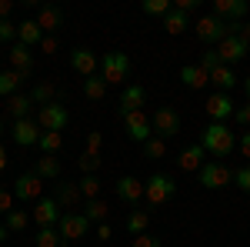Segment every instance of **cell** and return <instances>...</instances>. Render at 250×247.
Segmentation results:
<instances>
[{
	"label": "cell",
	"instance_id": "cell-1",
	"mask_svg": "<svg viewBox=\"0 0 250 247\" xmlns=\"http://www.w3.org/2000/svg\"><path fill=\"white\" fill-rule=\"evenodd\" d=\"M200 144H204L207 154H213L217 160H224V157L237 147V134H233L227 124H207L204 134H200Z\"/></svg>",
	"mask_w": 250,
	"mask_h": 247
},
{
	"label": "cell",
	"instance_id": "cell-2",
	"mask_svg": "<svg viewBox=\"0 0 250 247\" xmlns=\"http://www.w3.org/2000/svg\"><path fill=\"white\" fill-rule=\"evenodd\" d=\"M173 194H177V184H173L170 174H150L147 180H144V201L150 204V207H160V204H167Z\"/></svg>",
	"mask_w": 250,
	"mask_h": 247
},
{
	"label": "cell",
	"instance_id": "cell-3",
	"mask_svg": "<svg viewBox=\"0 0 250 247\" xmlns=\"http://www.w3.org/2000/svg\"><path fill=\"white\" fill-rule=\"evenodd\" d=\"M237 27L240 23H224L220 17L207 14V17H197V37L204 40V44H220L227 34H237Z\"/></svg>",
	"mask_w": 250,
	"mask_h": 247
},
{
	"label": "cell",
	"instance_id": "cell-4",
	"mask_svg": "<svg viewBox=\"0 0 250 247\" xmlns=\"http://www.w3.org/2000/svg\"><path fill=\"white\" fill-rule=\"evenodd\" d=\"M197 174H200V184H204L207 190H224V187L233 184V171L224 164V160H207Z\"/></svg>",
	"mask_w": 250,
	"mask_h": 247
},
{
	"label": "cell",
	"instance_id": "cell-5",
	"mask_svg": "<svg viewBox=\"0 0 250 247\" xmlns=\"http://www.w3.org/2000/svg\"><path fill=\"white\" fill-rule=\"evenodd\" d=\"M127 74H130V57H127V54H120V50L104 54V60H100V77H104L107 84H124Z\"/></svg>",
	"mask_w": 250,
	"mask_h": 247
},
{
	"label": "cell",
	"instance_id": "cell-6",
	"mask_svg": "<svg viewBox=\"0 0 250 247\" xmlns=\"http://www.w3.org/2000/svg\"><path fill=\"white\" fill-rule=\"evenodd\" d=\"M37 124L40 131H54V134H63V127L70 124V114H67V107L54 100V104H47V107H37Z\"/></svg>",
	"mask_w": 250,
	"mask_h": 247
},
{
	"label": "cell",
	"instance_id": "cell-7",
	"mask_svg": "<svg viewBox=\"0 0 250 247\" xmlns=\"http://www.w3.org/2000/svg\"><path fill=\"white\" fill-rule=\"evenodd\" d=\"M57 230H60V237L70 244V241H80V237H87V230H90V221H87L83 214H77V210H63V217L57 221Z\"/></svg>",
	"mask_w": 250,
	"mask_h": 247
},
{
	"label": "cell",
	"instance_id": "cell-8",
	"mask_svg": "<svg viewBox=\"0 0 250 247\" xmlns=\"http://www.w3.org/2000/svg\"><path fill=\"white\" fill-rule=\"evenodd\" d=\"M124 127H127V137H130L134 144H140V147L154 137V124H150V117L144 114V111L127 114V117H124Z\"/></svg>",
	"mask_w": 250,
	"mask_h": 247
},
{
	"label": "cell",
	"instance_id": "cell-9",
	"mask_svg": "<svg viewBox=\"0 0 250 247\" xmlns=\"http://www.w3.org/2000/svg\"><path fill=\"white\" fill-rule=\"evenodd\" d=\"M150 124H154V134L157 137H164V140H170L180 134V117L173 107H157L154 117H150Z\"/></svg>",
	"mask_w": 250,
	"mask_h": 247
},
{
	"label": "cell",
	"instance_id": "cell-10",
	"mask_svg": "<svg viewBox=\"0 0 250 247\" xmlns=\"http://www.w3.org/2000/svg\"><path fill=\"white\" fill-rule=\"evenodd\" d=\"M40 134L43 131H40V124L34 117H23V120H14V124H10V137H14L17 147H34L40 140Z\"/></svg>",
	"mask_w": 250,
	"mask_h": 247
},
{
	"label": "cell",
	"instance_id": "cell-11",
	"mask_svg": "<svg viewBox=\"0 0 250 247\" xmlns=\"http://www.w3.org/2000/svg\"><path fill=\"white\" fill-rule=\"evenodd\" d=\"M144 104H147V90L140 84H130V87H124V94L117 100V117L124 120V117L134 114V111H144Z\"/></svg>",
	"mask_w": 250,
	"mask_h": 247
},
{
	"label": "cell",
	"instance_id": "cell-12",
	"mask_svg": "<svg viewBox=\"0 0 250 247\" xmlns=\"http://www.w3.org/2000/svg\"><path fill=\"white\" fill-rule=\"evenodd\" d=\"M204 107H207V114H210V124H227L233 117V111H237V104L230 100V94H220V90L207 97Z\"/></svg>",
	"mask_w": 250,
	"mask_h": 247
},
{
	"label": "cell",
	"instance_id": "cell-13",
	"mask_svg": "<svg viewBox=\"0 0 250 247\" xmlns=\"http://www.w3.org/2000/svg\"><path fill=\"white\" fill-rule=\"evenodd\" d=\"M30 217L37 221V227H57V221L63 217V210H60V204L54 201V197H40L37 204H34V210H30Z\"/></svg>",
	"mask_w": 250,
	"mask_h": 247
},
{
	"label": "cell",
	"instance_id": "cell-14",
	"mask_svg": "<svg viewBox=\"0 0 250 247\" xmlns=\"http://www.w3.org/2000/svg\"><path fill=\"white\" fill-rule=\"evenodd\" d=\"M247 54H250V47L237 37V34H227V37L217 44V57H220V64H227V67L237 64V60H244Z\"/></svg>",
	"mask_w": 250,
	"mask_h": 247
},
{
	"label": "cell",
	"instance_id": "cell-15",
	"mask_svg": "<svg viewBox=\"0 0 250 247\" xmlns=\"http://www.w3.org/2000/svg\"><path fill=\"white\" fill-rule=\"evenodd\" d=\"M247 10V0H213V17H220L224 23H244Z\"/></svg>",
	"mask_w": 250,
	"mask_h": 247
},
{
	"label": "cell",
	"instance_id": "cell-16",
	"mask_svg": "<svg viewBox=\"0 0 250 247\" xmlns=\"http://www.w3.org/2000/svg\"><path fill=\"white\" fill-rule=\"evenodd\" d=\"M40 194H43V180H40L34 171L20 174L17 180H14V197H17V201H34V204H37Z\"/></svg>",
	"mask_w": 250,
	"mask_h": 247
},
{
	"label": "cell",
	"instance_id": "cell-17",
	"mask_svg": "<svg viewBox=\"0 0 250 247\" xmlns=\"http://www.w3.org/2000/svg\"><path fill=\"white\" fill-rule=\"evenodd\" d=\"M10 70H17L23 80H30L34 74V54H30V47H23V44H10Z\"/></svg>",
	"mask_w": 250,
	"mask_h": 247
},
{
	"label": "cell",
	"instance_id": "cell-18",
	"mask_svg": "<svg viewBox=\"0 0 250 247\" xmlns=\"http://www.w3.org/2000/svg\"><path fill=\"white\" fill-rule=\"evenodd\" d=\"M70 67H74V70H77V74L87 80V77L97 74L100 60L94 57V50H87V47H74V50H70Z\"/></svg>",
	"mask_w": 250,
	"mask_h": 247
},
{
	"label": "cell",
	"instance_id": "cell-19",
	"mask_svg": "<svg viewBox=\"0 0 250 247\" xmlns=\"http://www.w3.org/2000/svg\"><path fill=\"white\" fill-rule=\"evenodd\" d=\"M204 157H207L204 144H187V147L180 151V157H177V167H180V171H187V174H190V171H200V167L207 164Z\"/></svg>",
	"mask_w": 250,
	"mask_h": 247
},
{
	"label": "cell",
	"instance_id": "cell-20",
	"mask_svg": "<svg viewBox=\"0 0 250 247\" xmlns=\"http://www.w3.org/2000/svg\"><path fill=\"white\" fill-rule=\"evenodd\" d=\"M37 23H40V30H43V34H50V37H54L60 27H63V10L54 7V3H43V7L37 10Z\"/></svg>",
	"mask_w": 250,
	"mask_h": 247
},
{
	"label": "cell",
	"instance_id": "cell-21",
	"mask_svg": "<svg viewBox=\"0 0 250 247\" xmlns=\"http://www.w3.org/2000/svg\"><path fill=\"white\" fill-rule=\"evenodd\" d=\"M117 201H124V204H137V201H144V180H137V177H120L117 180Z\"/></svg>",
	"mask_w": 250,
	"mask_h": 247
},
{
	"label": "cell",
	"instance_id": "cell-22",
	"mask_svg": "<svg viewBox=\"0 0 250 247\" xmlns=\"http://www.w3.org/2000/svg\"><path fill=\"white\" fill-rule=\"evenodd\" d=\"M80 184H70V180H63V184H57L54 187V201L60 204V210H74L80 204Z\"/></svg>",
	"mask_w": 250,
	"mask_h": 247
},
{
	"label": "cell",
	"instance_id": "cell-23",
	"mask_svg": "<svg viewBox=\"0 0 250 247\" xmlns=\"http://www.w3.org/2000/svg\"><path fill=\"white\" fill-rule=\"evenodd\" d=\"M47 37L43 30H40L37 20H23V23H17V44H23V47H40V40Z\"/></svg>",
	"mask_w": 250,
	"mask_h": 247
},
{
	"label": "cell",
	"instance_id": "cell-24",
	"mask_svg": "<svg viewBox=\"0 0 250 247\" xmlns=\"http://www.w3.org/2000/svg\"><path fill=\"white\" fill-rule=\"evenodd\" d=\"M180 80H184V87H190V90H204V87L210 84V74L200 70V64H187V67H180Z\"/></svg>",
	"mask_w": 250,
	"mask_h": 247
},
{
	"label": "cell",
	"instance_id": "cell-25",
	"mask_svg": "<svg viewBox=\"0 0 250 247\" xmlns=\"http://www.w3.org/2000/svg\"><path fill=\"white\" fill-rule=\"evenodd\" d=\"M210 84L220 90V94H230L233 87H237V74H233V67H227V64H220L217 70L210 74Z\"/></svg>",
	"mask_w": 250,
	"mask_h": 247
},
{
	"label": "cell",
	"instance_id": "cell-26",
	"mask_svg": "<svg viewBox=\"0 0 250 247\" xmlns=\"http://www.w3.org/2000/svg\"><path fill=\"white\" fill-rule=\"evenodd\" d=\"M160 27H164L167 34H173V37H177V34H184V30L190 27V14H184V10H177V7H173L170 14L160 20Z\"/></svg>",
	"mask_w": 250,
	"mask_h": 247
},
{
	"label": "cell",
	"instance_id": "cell-27",
	"mask_svg": "<svg viewBox=\"0 0 250 247\" xmlns=\"http://www.w3.org/2000/svg\"><path fill=\"white\" fill-rule=\"evenodd\" d=\"M7 111H10L14 120H23L34 111V100H30V94H14V97H7Z\"/></svg>",
	"mask_w": 250,
	"mask_h": 247
},
{
	"label": "cell",
	"instance_id": "cell-28",
	"mask_svg": "<svg viewBox=\"0 0 250 247\" xmlns=\"http://www.w3.org/2000/svg\"><path fill=\"white\" fill-rule=\"evenodd\" d=\"M34 174H37L40 180H57V177H60V160H57V157H50V154H43L37 164H34Z\"/></svg>",
	"mask_w": 250,
	"mask_h": 247
},
{
	"label": "cell",
	"instance_id": "cell-29",
	"mask_svg": "<svg viewBox=\"0 0 250 247\" xmlns=\"http://www.w3.org/2000/svg\"><path fill=\"white\" fill-rule=\"evenodd\" d=\"M54 97H57V87H54L50 80H43V84H34V90H30V100H34V107H47V104H54Z\"/></svg>",
	"mask_w": 250,
	"mask_h": 247
},
{
	"label": "cell",
	"instance_id": "cell-30",
	"mask_svg": "<svg viewBox=\"0 0 250 247\" xmlns=\"http://www.w3.org/2000/svg\"><path fill=\"white\" fill-rule=\"evenodd\" d=\"M107 87H110V84L100 74H94V77L83 80V97H87V100H104V97H107Z\"/></svg>",
	"mask_w": 250,
	"mask_h": 247
},
{
	"label": "cell",
	"instance_id": "cell-31",
	"mask_svg": "<svg viewBox=\"0 0 250 247\" xmlns=\"http://www.w3.org/2000/svg\"><path fill=\"white\" fill-rule=\"evenodd\" d=\"M20 84H23V77H20L17 70H10V67L0 70V97H14Z\"/></svg>",
	"mask_w": 250,
	"mask_h": 247
},
{
	"label": "cell",
	"instance_id": "cell-32",
	"mask_svg": "<svg viewBox=\"0 0 250 247\" xmlns=\"http://www.w3.org/2000/svg\"><path fill=\"white\" fill-rule=\"evenodd\" d=\"M37 147L43 154H50V157H57V151L63 147V134H54V131H43L37 140Z\"/></svg>",
	"mask_w": 250,
	"mask_h": 247
},
{
	"label": "cell",
	"instance_id": "cell-33",
	"mask_svg": "<svg viewBox=\"0 0 250 247\" xmlns=\"http://www.w3.org/2000/svg\"><path fill=\"white\" fill-rule=\"evenodd\" d=\"M107 201H100V197H94V201H87V207L80 210V214H83V217H87V221H90V224H104V217H107Z\"/></svg>",
	"mask_w": 250,
	"mask_h": 247
},
{
	"label": "cell",
	"instance_id": "cell-34",
	"mask_svg": "<svg viewBox=\"0 0 250 247\" xmlns=\"http://www.w3.org/2000/svg\"><path fill=\"white\" fill-rule=\"evenodd\" d=\"M67 241L60 237L57 227H37V247H63Z\"/></svg>",
	"mask_w": 250,
	"mask_h": 247
},
{
	"label": "cell",
	"instance_id": "cell-35",
	"mask_svg": "<svg viewBox=\"0 0 250 247\" xmlns=\"http://www.w3.org/2000/svg\"><path fill=\"white\" fill-rule=\"evenodd\" d=\"M3 224H7V230H14V234H20V230H27V224H30V210H10V214H7V221H3Z\"/></svg>",
	"mask_w": 250,
	"mask_h": 247
},
{
	"label": "cell",
	"instance_id": "cell-36",
	"mask_svg": "<svg viewBox=\"0 0 250 247\" xmlns=\"http://www.w3.org/2000/svg\"><path fill=\"white\" fill-rule=\"evenodd\" d=\"M147 224H150V214H144V210H130V217H127V230L140 237V234H147Z\"/></svg>",
	"mask_w": 250,
	"mask_h": 247
},
{
	"label": "cell",
	"instance_id": "cell-37",
	"mask_svg": "<svg viewBox=\"0 0 250 247\" xmlns=\"http://www.w3.org/2000/svg\"><path fill=\"white\" fill-rule=\"evenodd\" d=\"M164 154H167V140L154 134V137H150V140L144 144V157H147V160H160Z\"/></svg>",
	"mask_w": 250,
	"mask_h": 247
},
{
	"label": "cell",
	"instance_id": "cell-38",
	"mask_svg": "<svg viewBox=\"0 0 250 247\" xmlns=\"http://www.w3.org/2000/svg\"><path fill=\"white\" fill-rule=\"evenodd\" d=\"M170 10H173L170 0H144V14H147V17H160L164 20Z\"/></svg>",
	"mask_w": 250,
	"mask_h": 247
},
{
	"label": "cell",
	"instance_id": "cell-39",
	"mask_svg": "<svg viewBox=\"0 0 250 247\" xmlns=\"http://www.w3.org/2000/svg\"><path fill=\"white\" fill-rule=\"evenodd\" d=\"M80 194H83L87 201H94L97 194H100V180H97V174H87V177L80 180Z\"/></svg>",
	"mask_w": 250,
	"mask_h": 247
},
{
	"label": "cell",
	"instance_id": "cell-40",
	"mask_svg": "<svg viewBox=\"0 0 250 247\" xmlns=\"http://www.w3.org/2000/svg\"><path fill=\"white\" fill-rule=\"evenodd\" d=\"M77 164H80V171H83V177H87V174H97V167H100V157H97V154H87V151H83Z\"/></svg>",
	"mask_w": 250,
	"mask_h": 247
},
{
	"label": "cell",
	"instance_id": "cell-41",
	"mask_svg": "<svg viewBox=\"0 0 250 247\" xmlns=\"http://www.w3.org/2000/svg\"><path fill=\"white\" fill-rule=\"evenodd\" d=\"M233 184L244 190V194H250V164H244V167L233 171Z\"/></svg>",
	"mask_w": 250,
	"mask_h": 247
},
{
	"label": "cell",
	"instance_id": "cell-42",
	"mask_svg": "<svg viewBox=\"0 0 250 247\" xmlns=\"http://www.w3.org/2000/svg\"><path fill=\"white\" fill-rule=\"evenodd\" d=\"M217 67H220V57H217V50H204V57H200V70L213 74Z\"/></svg>",
	"mask_w": 250,
	"mask_h": 247
},
{
	"label": "cell",
	"instance_id": "cell-43",
	"mask_svg": "<svg viewBox=\"0 0 250 247\" xmlns=\"http://www.w3.org/2000/svg\"><path fill=\"white\" fill-rule=\"evenodd\" d=\"M100 147H104L100 131H90V134H87V154H97V157H100Z\"/></svg>",
	"mask_w": 250,
	"mask_h": 247
},
{
	"label": "cell",
	"instance_id": "cell-44",
	"mask_svg": "<svg viewBox=\"0 0 250 247\" xmlns=\"http://www.w3.org/2000/svg\"><path fill=\"white\" fill-rule=\"evenodd\" d=\"M233 120H237V124H244V127L250 131V100L244 104V107H237V111H233Z\"/></svg>",
	"mask_w": 250,
	"mask_h": 247
},
{
	"label": "cell",
	"instance_id": "cell-45",
	"mask_svg": "<svg viewBox=\"0 0 250 247\" xmlns=\"http://www.w3.org/2000/svg\"><path fill=\"white\" fill-rule=\"evenodd\" d=\"M14 37H17V23L0 20V40H14Z\"/></svg>",
	"mask_w": 250,
	"mask_h": 247
},
{
	"label": "cell",
	"instance_id": "cell-46",
	"mask_svg": "<svg viewBox=\"0 0 250 247\" xmlns=\"http://www.w3.org/2000/svg\"><path fill=\"white\" fill-rule=\"evenodd\" d=\"M10 210H14V197L7 187H0V214H10Z\"/></svg>",
	"mask_w": 250,
	"mask_h": 247
},
{
	"label": "cell",
	"instance_id": "cell-47",
	"mask_svg": "<svg viewBox=\"0 0 250 247\" xmlns=\"http://www.w3.org/2000/svg\"><path fill=\"white\" fill-rule=\"evenodd\" d=\"M130 247H160V241H157V237H150V234H140V237H134V241H130Z\"/></svg>",
	"mask_w": 250,
	"mask_h": 247
},
{
	"label": "cell",
	"instance_id": "cell-48",
	"mask_svg": "<svg viewBox=\"0 0 250 247\" xmlns=\"http://www.w3.org/2000/svg\"><path fill=\"white\" fill-rule=\"evenodd\" d=\"M237 147H240V154H244V160H250V131H247V134H240Z\"/></svg>",
	"mask_w": 250,
	"mask_h": 247
},
{
	"label": "cell",
	"instance_id": "cell-49",
	"mask_svg": "<svg viewBox=\"0 0 250 247\" xmlns=\"http://www.w3.org/2000/svg\"><path fill=\"white\" fill-rule=\"evenodd\" d=\"M40 50H43V54H54V50H57V37H50V34H47V37L40 40Z\"/></svg>",
	"mask_w": 250,
	"mask_h": 247
},
{
	"label": "cell",
	"instance_id": "cell-50",
	"mask_svg": "<svg viewBox=\"0 0 250 247\" xmlns=\"http://www.w3.org/2000/svg\"><path fill=\"white\" fill-rule=\"evenodd\" d=\"M237 37H240V40H244V44L250 47V20H244V23L237 27Z\"/></svg>",
	"mask_w": 250,
	"mask_h": 247
},
{
	"label": "cell",
	"instance_id": "cell-51",
	"mask_svg": "<svg viewBox=\"0 0 250 247\" xmlns=\"http://www.w3.org/2000/svg\"><path fill=\"white\" fill-rule=\"evenodd\" d=\"M10 10H14V0H0V20H10Z\"/></svg>",
	"mask_w": 250,
	"mask_h": 247
},
{
	"label": "cell",
	"instance_id": "cell-52",
	"mask_svg": "<svg viewBox=\"0 0 250 247\" xmlns=\"http://www.w3.org/2000/svg\"><path fill=\"white\" fill-rule=\"evenodd\" d=\"M173 7H177V10H184V14H190L193 7H197V0H177Z\"/></svg>",
	"mask_w": 250,
	"mask_h": 247
},
{
	"label": "cell",
	"instance_id": "cell-53",
	"mask_svg": "<svg viewBox=\"0 0 250 247\" xmlns=\"http://www.w3.org/2000/svg\"><path fill=\"white\" fill-rule=\"evenodd\" d=\"M110 234H114V230H110V224H100V227H97V237H100V241H107Z\"/></svg>",
	"mask_w": 250,
	"mask_h": 247
},
{
	"label": "cell",
	"instance_id": "cell-54",
	"mask_svg": "<svg viewBox=\"0 0 250 247\" xmlns=\"http://www.w3.org/2000/svg\"><path fill=\"white\" fill-rule=\"evenodd\" d=\"M7 167V147H3V140H0V171Z\"/></svg>",
	"mask_w": 250,
	"mask_h": 247
},
{
	"label": "cell",
	"instance_id": "cell-55",
	"mask_svg": "<svg viewBox=\"0 0 250 247\" xmlns=\"http://www.w3.org/2000/svg\"><path fill=\"white\" fill-rule=\"evenodd\" d=\"M7 237H10V230H7V224H0V244H3Z\"/></svg>",
	"mask_w": 250,
	"mask_h": 247
},
{
	"label": "cell",
	"instance_id": "cell-56",
	"mask_svg": "<svg viewBox=\"0 0 250 247\" xmlns=\"http://www.w3.org/2000/svg\"><path fill=\"white\" fill-rule=\"evenodd\" d=\"M244 94H247V100H250V77H244Z\"/></svg>",
	"mask_w": 250,
	"mask_h": 247
},
{
	"label": "cell",
	"instance_id": "cell-57",
	"mask_svg": "<svg viewBox=\"0 0 250 247\" xmlns=\"http://www.w3.org/2000/svg\"><path fill=\"white\" fill-rule=\"evenodd\" d=\"M0 134H3V120H0Z\"/></svg>",
	"mask_w": 250,
	"mask_h": 247
}]
</instances>
